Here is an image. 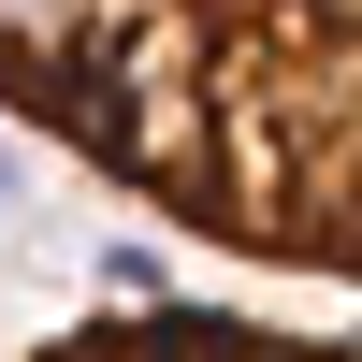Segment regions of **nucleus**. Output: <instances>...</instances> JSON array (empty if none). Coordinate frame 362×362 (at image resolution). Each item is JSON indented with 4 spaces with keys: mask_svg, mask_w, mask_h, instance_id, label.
<instances>
[{
    "mask_svg": "<svg viewBox=\"0 0 362 362\" xmlns=\"http://www.w3.org/2000/svg\"><path fill=\"white\" fill-rule=\"evenodd\" d=\"M15 362H348L334 334H261V319H218V305H160V290H131L116 319H87V334H44Z\"/></svg>",
    "mask_w": 362,
    "mask_h": 362,
    "instance_id": "nucleus-2",
    "label": "nucleus"
},
{
    "mask_svg": "<svg viewBox=\"0 0 362 362\" xmlns=\"http://www.w3.org/2000/svg\"><path fill=\"white\" fill-rule=\"evenodd\" d=\"M0 116L232 261H362V0H0Z\"/></svg>",
    "mask_w": 362,
    "mask_h": 362,
    "instance_id": "nucleus-1",
    "label": "nucleus"
}]
</instances>
